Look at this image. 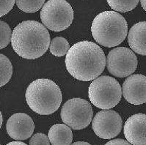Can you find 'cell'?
Segmentation results:
<instances>
[{
  "label": "cell",
  "mask_w": 146,
  "mask_h": 145,
  "mask_svg": "<svg viewBox=\"0 0 146 145\" xmlns=\"http://www.w3.org/2000/svg\"><path fill=\"white\" fill-rule=\"evenodd\" d=\"M34 122L24 113H16L9 118L6 124L7 134L11 138L18 141L27 140L34 132Z\"/></svg>",
  "instance_id": "10"
},
{
  "label": "cell",
  "mask_w": 146,
  "mask_h": 145,
  "mask_svg": "<svg viewBox=\"0 0 146 145\" xmlns=\"http://www.w3.org/2000/svg\"><path fill=\"white\" fill-rule=\"evenodd\" d=\"M13 144H21V145H26V144L22 142V141H18L16 140L15 142H11L7 144V145H13Z\"/></svg>",
  "instance_id": "23"
},
{
  "label": "cell",
  "mask_w": 146,
  "mask_h": 145,
  "mask_svg": "<svg viewBox=\"0 0 146 145\" xmlns=\"http://www.w3.org/2000/svg\"><path fill=\"white\" fill-rule=\"evenodd\" d=\"M106 145H110V144H131L127 140H124V139H121V138H117V139H112V140L109 141L108 142L105 144Z\"/></svg>",
  "instance_id": "22"
},
{
  "label": "cell",
  "mask_w": 146,
  "mask_h": 145,
  "mask_svg": "<svg viewBox=\"0 0 146 145\" xmlns=\"http://www.w3.org/2000/svg\"><path fill=\"white\" fill-rule=\"evenodd\" d=\"M16 0H1V7H0V16L2 17L8 13L15 4Z\"/></svg>",
  "instance_id": "21"
},
{
  "label": "cell",
  "mask_w": 146,
  "mask_h": 145,
  "mask_svg": "<svg viewBox=\"0 0 146 145\" xmlns=\"http://www.w3.org/2000/svg\"><path fill=\"white\" fill-rule=\"evenodd\" d=\"M43 25L54 32L68 29L74 20V10L65 0H48L40 11Z\"/></svg>",
  "instance_id": "6"
},
{
  "label": "cell",
  "mask_w": 146,
  "mask_h": 145,
  "mask_svg": "<svg viewBox=\"0 0 146 145\" xmlns=\"http://www.w3.org/2000/svg\"><path fill=\"white\" fill-rule=\"evenodd\" d=\"M124 136L131 144L146 145V115L130 117L124 125Z\"/></svg>",
  "instance_id": "12"
},
{
  "label": "cell",
  "mask_w": 146,
  "mask_h": 145,
  "mask_svg": "<svg viewBox=\"0 0 146 145\" xmlns=\"http://www.w3.org/2000/svg\"><path fill=\"white\" fill-rule=\"evenodd\" d=\"M107 3L112 10L117 12L126 13L134 10L139 3V0H107Z\"/></svg>",
  "instance_id": "17"
},
{
  "label": "cell",
  "mask_w": 146,
  "mask_h": 145,
  "mask_svg": "<svg viewBox=\"0 0 146 145\" xmlns=\"http://www.w3.org/2000/svg\"><path fill=\"white\" fill-rule=\"evenodd\" d=\"M61 119L65 125L73 130H82L90 124L93 120L92 106L86 100L75 97L64 103L61 109Z\"/></svg>",
  "instance_id": "7"
},
{
  "label": "cell",
  "mask_w": 146,
  "mask_h": 145,
  "mask_svg": "<svg viewBox=\"0 0 146 145\" xmlns=\"http://www.w3.org/2000/svg\"><path fill=\"white\" fill-rule=\"evenodd\" d=\"M1 24V43H0V48L3 49L5 47H7V45L10 43L12 38V32H11V27L9 26L8 24L6 22L1 21H0Z\"/></svg>",
  "instance_id": "19"
},
{
  "label": "cell",
  "mask_w": 146,
  "mask_h": 145,
  "mask_svg": "<svg viewBox=\"0 0 146 145\" xmlns=\"http://www.w3.org/2000/svg\"><path fill=\"white\" fill-rule=\"evenodd\" d=\"M51 144L48 136L46 134L41 133H38L33 136L29 144H46L48 145Z\"/></svg>",
  "instance_id": "20"
},
{
  "label": "cell",
  "mask_w": 146,
  "mask_h": 145,
  "mask_svg": "<svg viewBox=\"0 0 146 145\" xmlns=\"http://www.w3.org/2000/svg\"><path fill=\"white\" fill-rule=\"evenodd\" d=\"M137 67V58L125 47H117L107 56V68L110 74L117 78H125L134 73Z\"/></svg>",
  "instance_id": "8"
},
{
  "label": "cell",
  "mask_w": 146,
  "mask_h": 145,
  "mask_svg": "<svg viewBox=\"0 0 146 145\" xmlns=\"http://www.w3.org/2000/svg\"><path fill=\"white\" fill-rule=\"evenodd\" d=\"M16 5L25 13L38 12L45 4V0H16Z\"/></svg>",
  "instance_id": "18"
},
{
  "label": "cell",
  "mask_w": 146,
  "mask_h": 145,
  "mask_svg": "<svg viewBox=\"0 0 146 145\" xmlns=\"http://www.w3.org/2000/svg\"><path fill=\"white\" fill-rule=\"evenodd\" d=\"M48 138L52 144L68 145L72 143L73 133L68 125L56 124L49 129Z\"/></svg>",
  "instance_id": "14"
},
{
  "label": "cell",
  "mask_w": 146,
  "mask_h": 145,
  "mask_svg": "<svg viewBox=\"0 0 146 145\" xmlns=\"http://www.w3.org/2000/svg\"><path fill=\"white\" fill-rule=\"evenodd\" d=\"M122 94L119 82L108 75L94 79L88 89L90 102L101 109H110L116 106L120 101Z\"/></svg>",
  "instance_id": "5"
},
{
  "label": "cell",
  "mask_w": 146,
  "mask_h": 145,
  "mask_svg": "<svg viewBox=\"0 0 146 145\" xmlns=\"http://www.w3.org/2000/svg\"><path fill=\"white\" fill-rule=\"evenodd\" d=\"M92 127L97 136L103 139H112L118 136L122 130V118L113 110H102L94 117Z\"/></svg>",
  "instance_id": "9"
},
{
  "label": "cell",
  "mask_w": 146,
  "mask_h": 145,
  "mask_svg": "<svg viewBox=\"0 0 146 145\" xmlns=\"http://www.w3.org/2000/svg\"><path fill=\"white\" fill-rule=\"evenodd\" d=\"M123 95L131 104L140 105L146 103V76L134 74L125 79L122 87Z\"/></svg>",
  "instance_id": "11"
},
{
  "label": "cell",
  "mask_w": 146,
  "mask_h": 145,
  "mask_svg": "<svg viewBox=\"0 0 146 145\" xmlns=\"http://www.w3.org/2000/svg\"><path fill=\"white\" fill-rule=\"evenodd\" d=\"M93 38L104 47H115L123 42L128 34V24L117 11H104L98 14L91 26Z\"/></svg>",
  "instance_id": "3"
},
{
  "label": "cell",
  "mask_w": 146,
  "mask_h": 145,
  "mask_svg": "<svg viewBox=\"0 0 146 145\" xmlns=\"http://www.w3.org/2000/svg\"><path fill=\"white\" fill-rule=\"evenodd\" d=\"M0 87H3L11 80L13 75V66L11 62L5 55H0Z\"/></svg>",
  "instance_id": "16"
},
{
  "label": "cell",
  "mask_w": 146,
  "mask_h": 145,
  "mask_svg": "<svg viewBox=\"0 0 146 145\" xmlns=\"http://www.w3.org/2000/svg\"><path fill=\"white\" fill-rule=\"evenodd\" d=\"M2 114H1V125H2Z\"/></svg>",
  "instance_id": "26"
},
{
  "label": "cell",
  "mask_w": 146,
  "mask_h": 145,
  "mask_svg": "<svg viewBox=\"0 0 146 145\" xmlns=\"http://www.w3.org/2000/svg\"><path fill=\"white\" fill-rule=\"evenodd\" d=\"M49 49L52 54L60 57L67 54L70 49V46L65 38L62 37H56L51 41Z\"/></svg>",
  "instance_id": "15"
},
{
  "label": "cell",
  "mask_w": 146,
  "mask_h": 145,
  "mask_svg": "<svg viewBox=\"0 0 146 145\" xmlns=\"http://www.w3.org/2000/svg\"><path fill=\"white\" fill-rule=\"evenodd\" d=\"M128 43L135 53L146 56V21L137 23L131 28Z\"/></svg>",
  "instance_id": "13"
},
{
  "label": "cell",
  "mask_w": 146,
  "mask_h": 145,
  "mask_svg": "<svg viewBox=\"0 0 146 145\" xmlns=\"http://www.w3.org/2000/svg\"><path fill=\"white\" fill-rule=\"evenodd\" d=\"M106 64L103 50L90 41H81L74 44L65 57V66L69 73L82 81H90L98 78Z\"/></svg>",
  "instance_id": "1"
},
{
  "label": "cell",
  "mask_w": 146,
  "mask_h": 145,
  "mask_svg": "<svg viewBox=\"0 0 146 145\" xmlns=\"http://www.w3.org/2000/svg\"><path fill=\"white\" fill-rule=\"evenodd\" d=\"M50 43V34L46 27L36 21H22L13 31L12 47L24 59L39 58L46 52Z\"/></svg>",
  "instance_id": "2"
},
{
  "label": "cell",
  "mask_w": 146,
  "mask_h": 145,
  "mask_svg": "<svg viewBox=\"0 0 146 145\" xmlns=\"http://www.w3.org/2000/svg\"><path fill=\"white\" fill-rule=\"evenodd\" d=\"M140 3L143 8L146 11V0H140Z\"/></svg>",
  "instance_id": "24"
},
{
  "label": "cell",
  "mask_w": 146,
  "mask_h": 145,
  "mask_svg": "<svg viewBox=\"0 0 146 145\" xmlns=\"http://www.w3.org/2000/svg\"><path fill=\"white\" fill-rule=\"evenodd\" d=\"M74 145H77V144H87V145H90V144L88 143V142H74L73 144Z\"/></svg>",
  "instance_id": "25"
},
{
  "label": "cell",
  "mask_w": 146,
  "mask_h": 145,
  "mask_svg": "<svg viewBox=\"0 0 146 145\" xmlns=\"http://www.w3.org/2000/svg\"><path fill=\"white\" fill-rule=\"evenodd\" d=\"M27 103L40 115H49L57 111L62 103V92L53 81L35 80L28 86L25 94Z\"/></svg>",
  "instance_id": "4"
}]
</instances>
